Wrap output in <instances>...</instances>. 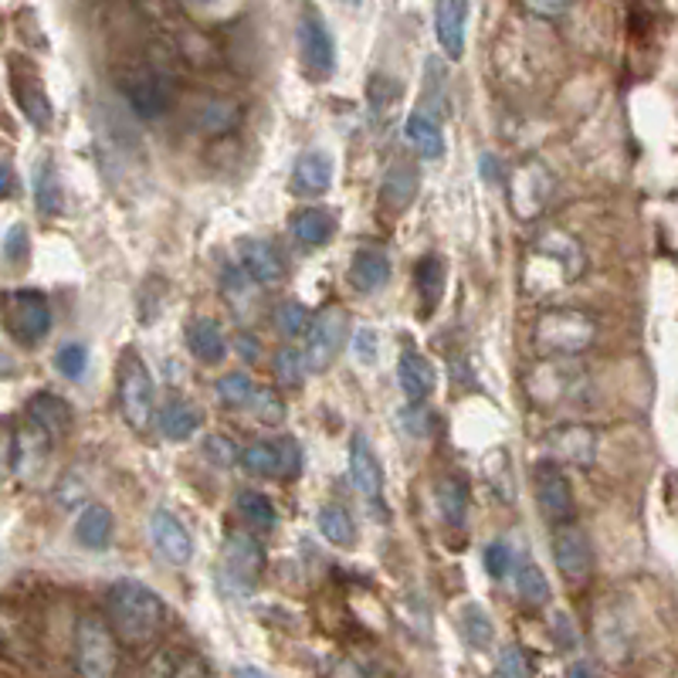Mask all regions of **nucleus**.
<instances>
[{"label": "nucleus", "mask_w": 678, "mask_h": 678, "mask_svg": "<svg viewBox=\"0 0 678 678\" xmlns=\"http://www.w3.org/2000/svg\"><path fill=\"white\" fill-rule=\"evenodd\" d=\"M587 272L583 244L563 228H543L523 259V289L532 299H547L570 289Z\"/></svg>", "instance_id": "obj_1"}, {"label": "nucleus", "mask_w": 678, "mask_h": 678, "mask_svg": "<svg viewBox=\"0 0 678 678\" xmlns=\"http://www.w3.org/2000/svg\"><path fill=\"white\" fill-rule=\"evenodd\" d=\"M105 614H109V628L116 631L120 644H126V648L153 644L166 625L163 598L150 583L136 580V577H123L109 587Z\"/></svg>", "instance_id": "obj_2"}, {"label": "nucleus", "mask_w": 678, "mask_h": 678, "mask_svg": "<svg viewBox=\"0 0 678 678\" xmlns=\"http://www.w3.org/2000/svg\"><path fill=\"white\" fill-rule=\"evenodd\" d=\"M593 339H598V319L583 313V309H570V305L543 309L532 326V343L543 360L580 356L583 350L593 347Z\"/></svg>", "instance_id": "obj_3"}, {"label": "nucleus", "mask_w": 678, "mask_h": 678, "mask_svg": "<svg viewBox=\"0 0 678 678\" xmlns=\"http://www.w3.org/2000/svg\"><path fill=\"white\" fill-rule=\"evenodd\" d=\"M72 662L78 678H116L120 668V638L102 617L85 614L75 625Z\"/></svg>", "instance_id": "obj_4"}, {"label": "nucleus", "mask_w": 678, "mask_h": 678, "mask_svg": "<svg viewBox=\"0 0 678 678\" xmlns=\"http://www.w3.org/2000/svg\"><path fill=\"white\" fill-rule=\"evenodd\" d=\"M116 398L120 411L133 431H147L156 414V387L150 366L139 356V350L126 347L120 356V371H116Z\"/></svg>", "instance_id": "obj_5"}, {"label": "nucleus", "mask_w": 678, "mask_h": 678, "mask_svg": "<svg viewBox=\"0 0 678 678\" xmlns=\"http://www.w3.org/2000/svg\"><path fill=\"white\" fill-rule=\"evenodd\" d=\"M296 45H299L302 68L313 78L323 81L336 72V38L316 8H309V4L302 8V17L296 24Z\"/></svg>", "instance_id": "obj_6"}, {"label": "nucleus", "mask_w": 678, "mask_h": 678, "mask_svg": "<svg viewBox=\"0 0 678 678\" xmlns=\"http://www.w3.org/2000/svg\"><path fill=\"white\" fill-rule=\"evenodd\" d=\"M265 570V553L248 532H228L221 550V583L235 593H251Z\"/></svg>", "instance_id": "obj_7"}, {"label": "nucleus", "mask_w": 678, "mask_h": 678, "mask_svg": "<svg viewBox=\"0 0 678 678\" xmlns=\"http://www.w3.org/2000/svg\"><path fill=\"white\" fill-rule=\"evenodd\" d=\"M4 319H8V332L21 347H38L51 332V305L35 289H17V292H8Z\"/></svg>", "instance_id": "obj_8"}, {"label": "nucleus", "mask_w": 678, "mask_h": 678, "mask_svg": "<svg viewBox=\"0 0 678 678\" xmlns=\"http://www.w3.org/2000/svg\"><path fill=\"white\" fill-rule=\"evenodd\" d=\"M350 329H353V323H350V313L343 305H326L316 316L313 329H309V336H305V356H309V366H313V374L332 366V360L343 353Z\"/></svg>", "instance_id": "obj_9"}, {"label": "nucleus", "mask_w": 678, "mask_h": 678, "mask_svg": "<svg viewBox=\"0 0 678 678\" xmlns=\"http://www.w3.org/2000/svg\"><path fill=\"white\" fill-rule=\"evenodd\" d=\"M241 465L262 478H296L302 475V448L296 438L254 441L241 451Z\"/></svg>", "instance_id": "obj_10"}, {"label": "nucleus", "mask_w": 678, "mask_h": 678, "mask_svg": "<svg viewBox=\"0 0 678 678\" xmlns=\"http://www.w3.org/2000/svg\"><path fill=\"white\" fill-rule=\"evenodd\" d=\"M532 489H536V502H540V513L553 526L574 523V513H577L574 486H570L567 472H563L556 462H540L532 468Z\"/></svg>", "instance_id": "obj_11"}, {"label": "nucleus", "mask_w": 678, "mask_h": 678, "mask_svg": "<svg viewBox=\"0 0 678 678\" xmlns=\"http://www.w3.org/2000/svg\"><path fill=\"white\" fill-rule=\"evenodd\" d=\"M550 550H553V563H556L560 577L567 580V583H583L590 577V570H593V550H590L587 532L577 523H560V526H553Z\"/></svg>", "instance_id": "obj_12"}, {"label": "nucleus", "mask_w": 678, "mask_h": 678, "mask_svg": "<svg viewBox=\"0 0 678 678\" xmlns=\"http://www.w3.org/2000/svg\"><path fill=\"white\" fill-rule=\"evenodd\" d=\"M547 451L553 455V462L560 465H574V468H593L598 462V431L590 424H556V428L547 431Z\"/></svg>", "instance_id": "obj_13"}, {"label": "nucleus", "mask_w": 678, "mask_h": 678, "mask_svg": "<svg viewBox=\"0 0 678 678\" xmlns=\"http://www.w3.org/2000/svg\"><path fill=\"white\" fill-rule=\"evenodd\" d=\"M553 197V177L550 170L540 160L519 163V170L513 174V211L523 221H536Z\"/></svg>", "instance_id": "obj_14"}, {"label": "nucleus", "mask_w": 678, "mask_h": 678, "mask_svg": "<svg viewBox=\"0 0 678 678\" xmlns=\"http://www.w3.org/2000/svg\"><path fill=\"white\" fill-rule=\"evenodd\" d=\"M150 540L153 550L160 553V560H166L170 567H187L193 560V536L184 526V519L170 508H153L150 513Z\"/></svg>", "instance_id": "obj_15"}, {"label": "nucleus", "mask_w": 678, "mask_h": 678, "mask_svg": "<svg viewBox=\"0 0 678 678\" xmlns=\"http://www.w3.org/2000/svg\"><path fill=\"white\" fill-rule=\"evenodd\" d=\"M574 380H577V366L570 360H543L526 377V387L536 404H560L574 393Z\"/></svg>", "instance_id": "obj_16"}, {"label": "nucleus", "mask_w": 678, "mask_h": 678, "mask_svg": "<svg viewBox=\"0 0 678 678\" xmlns=\"http://www.w3.org/2000/svg\"><path fill=\"white\" fill-rule=\"evenodd\" d=\"M24 414L51 444H59L72 431V404L62 398V393H54V390L32 393V401H27Z\"/></svg>", "instance_id": "obj_17"}, {"label": "nucleus", "mask_w": 678, "mask_h": 678, "mask_svg": "<svg viewBox=\"0 0 678 678\" xmlns=\"http://www.w3.org/2000/svg\"><path fill=\"white\" fill-rule=\"evenodd\" d=\"M238 268L254 286H278L286 278V262H281L278 248L262 238H244L238 244Z\"/></svg>", "instance_id": "obj_18"}, {"label": "nucleus", "mask_w": 678, "mask_h": 678, "mask_svg": "<svg viewBox=\"0 0 678 678\" xmlns=\"http://www.w3.org/2000/svg\"><path fill=\"white\" fill-rule=\"evenodd\" d=\"M123 96L139 120H156L170 105V85L156 72H133L123 81Z\"/></svg>", "instance_id": "obj_19"}, {"label": "nucleus", "mask_w": 678, "mask_h": 678, "mask_svg": "<svg viewBox=\"0 0 678 678\" xmlns=\"http://www.w3.org/2000/svg\"><path fill=\"white\" fill-rule=\"evenodd\" d=\"M468 4L472 0H438L435 11V32L438 45L451 62H462L465 54V35H468Z\"/></svg>", "instance_id": "obj_20"}, {"label": "nucleus", "mask_w": 678, "mask_h": 678, "mask_svg": "<svg viewBox=\"0 0 678 678\" xmlns=\"http://www.w3.org/2000/svg\"><path fill=\"white\" fill-rule=\"evenodd\" d=\"M398 384H401V393L407 404H424L438 387V374H435L428 356L407 347V350H401V360H398Z\"/></svg>", "instance_id": "obj_21"}, {"label": "nucleus", "mask_w": 678, "mask_h": 678, "mask_svg": "<svg viewBox=\"0 0 678 678\" xmlns=\"http://www.w3.org/2000/svg\"><path fill=\"white\" fill-rule=\"evenodd\" d=\"M393 275V265H390V254L384 248H360L353 259H350V286L363 296H374L380 292Z\"/></svg>", "instance_id": "obj_22"}, {"label": "nucleus", "mask_w": 678, "mask_h": 678, "mask_svg": "<svg viewBox=\"0 0 678 678\" xmlns=\"http://www.w3.org/2000/svg\"><path fill=\"white\" fill-rule=\"evenodd\" d=\"M350 482L356 486L363 499H380L384 492V465L363 435L350 438Z\"/></svg>", "instance_id": "obj_23"}, {"label": "nucleus", "mask_w": 678, "mask_h": 678, "mask_svg": "<svg viewBox=\"0 0 678 678\" xmlns=\"http://www.w3.org/2000/svg\"><path fill=\"white\" fill-rule=\"evenodd\" d=\"M184 343L197 360L208 363V366H214V363H221L224 356H228V336H224L221 323L211 319V316H193L184 326Z\"/></svg>", "instance_id": "obj_24"}, {"label": "nucleus", "mask_w": 678, "mask_h": 678, "mask_svg": "<svg viewBox=\"0 0 678 678\" xmlns=\"http://www.w3.org/2000/svg\"><path fill=\"white\" fill-rule=\"evenodd\" d=\"M332 187V156L326 150H305L292 166V190L302 197H323Z\"/></svg>", "instance_id": "obj_25"}, {"label": "nucleus", "mask_w": 678, "mask_h": 678, "mask_svg": "<svg viewBox=\"0 0 678 678\" xmlns=\"http://www.w3.org/2000/svg\"><path fill=\"white\" fill-rule=\"evenodd\" d=\"M48 438L35 428L32 420H24V428H17L11 435V455H8V465L17 478H27L35 475L45 462V451H48Z\"/></svg>", "instance_id": "obj_26"}, {"label": "nucleus", "mask_w": 678, "mask_h": 678, "mask_svg": "<svg viewBox=\"0 0 678 678\" xmlns=\"http://www.w3.org/2000/svg\"><path fill=\"white\" fill-rule=\"evenodd\" d=\"M420 190V174L414 163H390V170L380 180V201L387 211L401 214L414 204V197Z\"/></svg>", "instance_id": "obj_27"}, {"label": "nucleus", "mask_w": 678, "mask_h": 678, "mask_svg": "<svg viewBox=\"0 0 678 678\" xmlns=\"http://www.w3.org/2000/svg\"><path fill=\"white\" fill-rule=\"evenodd\" d=\"M156 420H160V435H163L166 441H190L197 431L204 428V414H201V407L190 404V401H180V398L166 401V404L160 407Z\"/></svg>", "instance_id": "obj_28"}, {"label": "nucleus", "mask_w": 678, "mask_h": 678, "mask_svg": "<svg viewBox=\"0 0 678 678\" xmlns=\"http://www.w3.org/2000/svg\"><path fill=\"white\" fill-rule=\"evenodd\" d=\"M404 139L420 160H441L448 150L444 129L431 116H424V112H411V116L404 120Z\"/></svg>", "instance_id": "obj_29"}, {"label": "nucleus", "mask_w": 678, "mask_h": 678, "mask_svg": "<svg viewBox=\"0 0 678 678\" xmlns=\"http://www.w3.org/2000/svg\"><path fill=\"white\" fill-rule=\"evenodd\" d=\"M112 532H116V519H112V513L99 502L85 505L75 519V540L85 550H105L112 543Z\"/></svg>", "instance_id": "obj_30"}, {"label": "nucleus", "mask_w": 678, "mask_h": 678, "mask_svg": "<svg viewBox=\"0 0 678 678\" xmlns=\"http://www.w3.org/2000/svg\"><path fill=\"white\" fill-rule=\"evenodd\" d=\"M11 85H14V99L27 116V123H32L35 129H48L54 112H51V102H48V92L41 89V81L35 75L21 78L17 72H11Z\"/></svg>", "instance_id": "obj_31"}, {"label": "nucleus", "mask_w": 678, "mask_h": 678, "mask_svg": "<svg viewBox=\"0 0 678 678\" xmlns=\"http://www.w3.org/2000/svg\"><path fill=\"white\" fill-rule=\"evenodd\" d=\"M292 235L305 248H323L336 235V214L326 208H302L292 217Z\"/></svg>", "instance_id": "obj_32"}, {"label": "nucleus", "mask_w": 678, "mask_h": 678, "mask_svg": "<svg viewBox=\"0 0 678 678\" xmlns=\"http://www.w3.org/2000/svg\"><path fill=\"white\" fill-rule=\"evenodd\" d=\"M435 499H438V513L448 526H465L468 519V486L462 475H444L438 489H435Z\"/></svg>", "instance_id": "obj_33"}, {"label": "nucleus", "mask_w": 678, "mask_h": 678, "mask_svg": "<svg viewBox=\"0 0 678 678\" xmlns=\"http://www.w3.org/2000/svg\"><path fill=\"white\" fill-rule=\"evenodd\" d=\"M459 631H462V638L472 648L486 652V648L495 641V620H492V614L482 604H478V601H465L459 607Z\"/></svg>", "instance_id": "obj_34"}, {"label": "nucleus", "mask_w": 678, "mask_h": 678, "mask_svg": "<svg viewBox=\"0 0 678 678\" xmlns=\"http://www.w3.org/2000/svg\"><path fill=\"white\" fill-rule=\"evenodd\" d=\"M316 526L323 532V540L332 543V547H353L356 543V523L343 505H336V502L323 505L316 513Z\"/></svg>", "instance_id": "obj_35"}, {"label": "nucleus", "mask_w": 678, "mask_h": 678, "mask_svg": "<svg viewBox=\"0 0 678 678\" xmlns=\"http://www.w3.org/2000/svg\"><path fill=\"white\" fill-rule=\"evenodd\" d=\"M516 593L529 604V607H547L550 598H553V590H550V580L543 574L540 563H532V560H519L516 563Z\"/></svg>", "instance_id": "obj_36"}, {"label": "nucleus", "mask_w": 678, "mask_h": 678, "mask_svg": "<svg viewBox=\"0 0 678 678\" xmlns=\"http://www.w3.org/2000/svg\"><path fill=\"white\" fill-rule=\"evenodd\" d=\"M414 286H417V296L420 302L435 309L444 296V262L438 254H424V259L414 265Z\"/></svg>", "instance_id": "obj_37"}, {"label": "nucleus", "mask_w": 678, "mask_h": 678, "mask_svg": "<svg viewBox=\"0 0 678 678\" xmlns=\"http://www.w3.org/2000/svg\"><path fill=\"white\" fill-rule=\"evenodd\" d=\"M235 508H238V516L248 523V526H254V529H275L278 526V513H275V505H272V499L268 495H262V492H254V489H241L238 495H235Z\"/></svg>", "instance_id": "obj_38"}, {"label": "nucleus", "mask_w": 678, "mask_h": 678, "mask_svg": "<svg viewBox=\"0 0 678 678\" xmlns=\"http://www.w3.org/2000/svg\"><path fill=\"white\" fill-rule=\"evenodd\" d=\"M217 401L224 407H231V411H248L251 401H254V393H259V384H254L244 371H231V374H224L217 384Z\"/></svg>", "instance_id": "obj_39"}, {"label": "nucleus", "mask_w": 678, "mask_h": 678, "mask_svg": "<svg viewBox=\"0 0 678 678\" xmlns=\"http://www.w3.org/2000/svg\"><path fill=\"white\" fill-rule=\"evenodd\" d=\"M35 204L41 214H59L62 211V180H59V166L48 156L35 170Z\"/></svg>", "instance_id": "obj_40"}, {"label": "nucleus", "mask_w": 678, "mask_h": 678, "mask_svg": "<svg viewBox=\"0 0 678 678\" xmlns=\"http://www.w3.org/2000/svg\"><path fill=\"white\" fill-rule=\"evenodd\" d=\"M313 371L309 366V356L296 347H281L275 353V380L278 387H289V390H299L305 384V374Z\"/></svg>", "instance_id": "obj_41"}, {"label": "nucleus", "mask_w": 678, "mask_h": 678, "mask_svg": "<svg viewBox=\"0 0 678 678\" xmlns=\"http://www.w3.org/2000/svg\"><path fill=\"white\" fill-rule=\"evenodd\" d=\"M241 123V105L231 99H214L201 109V129L211 136H224L231 133Z\"/></svg>", "instance_id": "obj_42"}, {"label": "nucleus", "mask_w": 678, "mask_h": 678, "mask_svg": "<svg viewBox=\"0 0 678 678\" xmlns=\"http://www.w3.org/2000/svg\"><path fill=\"white\" fill-rule=\"evenodd\" d=\"M275 323H278V329L286 332L289 339H296V336H309V329H313L316 316L309 313V309H305L299 299H289V302H281V305H278Z\"/></svg>", "instance_id": "obj_43"}, {"label": "nucleus", "mask_w": 678, "mask_h": 678, "mask_svg": "<svg viewBox=\"0 0 678 678\" xmlns=\"http://www.w3.org/2000/svg\"><path fill=\"white\" fill-rule=\"evenodd\" d=\"M248 411L262 424H268V428H278V424L286 420V401H281V393L275 387H259V393H254V401H251Z\"/></svg>", "instance_id": "obj_44"}, {"label": "nucleus", "mask_w": 678, "mask_h": 678, "mask_svg": "<svg viewBox=\"0 0 678 678\" xmlns=\"http://www.w3.org/2000/svg\"><path fill=\"white\" fill-rule=\"evenodd\" d=\"M54 371H59L65 380H81L85 374H89V347L65 343L59 353H54Z\"/></svg>", "instance_id": "obj_45"}, {"label": "nucleus", "mask_w": 678, "mask_h": 678, "mask_svg": "<svg viewBox=\"0 0 678 678\" xmlns=\"http://www.w3.org/2000/svg\"><path fill=\"white\" fill-rule=\"evenodd\" d=\"M486 478H489V486L499 492L502 502L513 499V472H508V455H505V451H492V455L486 459Z\"/></svg>", "instance_id": "obj_46"}, {"label": "nucleus", "mask_w": 678, "mask_h": 678, "mask_svg": "<svg viewBox=\"0 0 678 678\" xmlns=\"http://www.w3.org/2000/svg\"><path fill=\"white\" fill-rule=\"evenodd\" d=\"M201 451H204V459H208L214 468H231L235 462H241V451L231 444L228 435H208L204 444H201Z\"/></svg>", "instance_id": "obj_47"}, {"label": "nucleus", "mask_w": 678, "mask_h": 678, "mask_svg": "<svg viewBox=\"0 0 678 678\" xmlns=\"http://www.w3.org/2000/svg\"><path fill=\"white\" fill-rule=\"evenodd\" d=\"M27 254H32V235H27L24 224H11L4 231V265L17 268L27 262Z\"/></svg>", "instance_id": "obj_48"}, {"label": "nucleus", "mask_w": 678, "mask_h": 678, "mask_svg": "<svg viewBox=\"0 0 678 678\" xmlns=\"http://www.w3.org/2000/svg\"><path fill=\"white\" fill-rule=\"evenodd\" d=\"M482 563H486V574L492 577V580H505L508 574H513V567H516V560H513V550H508L505 543H486V550H482Z\"/></svg>", "instance_id": "obj_49"}, {"label": "nucleus", "mask_w": 678, "mask_h": 678, "mask_svg": "<svg viewBox=\"0 0 678 678\" xmlns=\"http://www.w3.org/2000/svg\"><path fill=\"white\" fill-rule=\"evenodd\" d=\"M353 356L363 366H374L380 360V332L374 326H363L353 332Z\"/></svg>", "instance_id": "obj_50"}, {"label": "nucleus", "mask_w": 678, "mask_h": 678, "mask_svg": "<svg viewBox=\"0 0 678 678\" xmlns=\"http://www.w3.org/2000/svg\"><path fill=\"white\" fill-rule=\"evenodd\" d=\"M163 296H166V281H163L160 275H150V278L143 281V289H139V296H136V302L143 305V309H139V313H143V323H150V319L160 313Z\"/></svg>", "instance_id": "obj_51"}, {"label": "nucleus", "mask_w": 678, "mask_h": 678, "mask_svg": "<svg viewBox=\"0 0 678 678\" xmlns=\"http://www.w3.org/2000/svg\"><path fill=\"white\" fill-rule=\"evenodd\" d=\"M499 678H532L529 675V665L523 658V652L516 644H508L502 648V655H499Z\"/></svg>", "instance_id": "obj_52"}, {"label": "nucleus", "mask_w": 678, "mask_h": 678, "mask_svg": "<svg viewBox=\"0 0 678 678\" xmlns=\"http://www.w3.org/2000/svg\"><path fill=\"white\" fill-rule=\"evenodd\" d=\"M523 4L536 17H563V14L574 8V0H523Z\"/></svg>", "instance_id": "obj_53"}, {"label": "nucleus", "mask_w": 678, "mask_h": 678, "mask_svg": "<svg viewBox=\"0 0 678 678\" xmlns=\"http://www.w3.org/2000/svg\"><path fill=\"white\" fill-rule=\"evenodd\" d=\"M166 678H208V665H204V658L187 655V658H180L174 668H170Z\"/></svg>", "instance_id": "obj_54"}, {"label": "nucleus", "mask_w": 678, "mask_h": 678, "mask_svg": "<svg viewBox=\"0 0 678 678\" xmlns=\"http://www.w3.org/2000/svg\"><path fill=\"white\" fill-rule=\"evenodd\" d=\"M553 628H556V638H560V644L563 648H570V652H577V628H574V620H570V614H556L553 617Z\"/></svg>", "instance_id": "obj_55"}, {"label": "nucleus", "mask_w": 678, "mask_h": 678, "mask_svg": "<svg viewBox=\"0 0 678 678\" xmlns=\"http://www.w3.org/2000/svg\"><path fill=\"white\" fill-rule=\"evenodd\" d=\"M407 417H404V428L414 435V438H424L428 435V411H420L417 404L411 407V411H404Z\"/></svg>", "instance_id": "obj_56"}, {"label": "nucleus", "mask_w": 678, "mask_h": 678, "mask_svg": "<svg viewBox=\"0 0 678 678\" xmlns=\"http://www.w3.org/2000/svg\"><path fill=\"white\" fill-rule=\"evenodd\" d=\"M4 197H14V166L4 163Z\"/></svg>", "instance_id": "obj_57"}, {"label": "nucleus", "mask_w": 678, "mask_h": 678, "mask_svg": "<svg viewBox=\"0 0 678 678\" xmlns=\"http://www.w3.org/2000/svg\"><path fill=\"white\" fill-rule=\"evenodd\" d=\"M238 350L248 353V356H254V353H259V343H254L251 336H241V339H238Z\"/></svg>", "instance_id": "obj_58"}, {"label": "nucleus", "mask_w": 678, "mask_h": 678, "mask_svg": "<svg viewBox=\"0 0 678 678\" xmlns=\"http://www.w3.org/2000/svg\"><path fill=\"white\" fill-rule=\"evenodd\" d=\"M482 177H486V180H489V177L495 180V156H482Z\"/></svg>", "instance_id": "obj_59"}, {"label": "nucleus", "mask_w": 678, "mask_h": 678, "mask_svg": "<svg viewBox=\"0 0 678 678\" xmlns=\"http://www.w3.org/2000/svg\"><path fill=\"white\" fill-rule=\"evenodd\" d=\"M235 678H268V675H265V671H259V668H241Z\"/></svg>", "instance_id": "obj_60"}, {"label": "nucleus", "mask_w": 678, "mask_h": 678, "mask_svg": "<svg viewBox=\"0 0 678 678\" xmlns=\"http://www.w3.org/2000/svg\"><path fill=\"white\" fill-rule=\"evenodd\" d=\"M343 8H353V11H363L366 8V0H339Z\"/></svg>", "instance_id": "obj_61"}, {"label": "nucleus", "mask_w": 678, "mask_h": 678, "mask_svg": "<svg viewBox=\"0 0 678 678\" xmlns=\"http://www.w3.org/2000/svg\"><path fill=\"white\" fill-rule=\"evenodd\" d=\"M570 678H590L587 665H574V668H570Z\"/></svg>", "instance_id": "obj_62"}, {"label": "nucleus", "mask_w": 678, "mask_h": 678, "mask_svg": "<svg viewBox=\"0 0 678 678\" xmlns=\"http://www.w3.org/2000/svg\"><path fill=\"white\" fill-rule=\"evenodd\" d=\"M190 4H197V8H208V4H214V0H190Z\"/></svg>", "instance_id": "obj_63"}]
</instances>
